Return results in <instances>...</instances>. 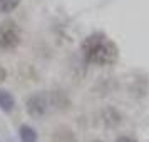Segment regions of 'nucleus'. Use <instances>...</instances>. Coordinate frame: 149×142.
<instances>
[{
    "mask_svg": "<svg viewBox=\"0 0 149 142\" xmlns=\"http://www.w3.org/2000/svg\"><path fill=\"white\" fill-rule=\"evenodd\" d=\"M22 30L14 20H5L0 24V50H14L20 45Z\"/></svg>",
    "mask_w": 149,
    "mask_h": 142,
    "instance_id": "3",
    "label": "nucleus"
},
{
    "mask_svg": "<svg viewBox=\"0 0 149 142\" xmlns=\"http://www.w3.org/2000/svg\"><path fill=\"white\" fill-rule=\"evenodd\" d=\"M81 55L91 65H114L119 60V47L104 32H92L82 40Z\"/></svg>",
    "mask_w": 149,
    "mask_h": 142,
    "instance_id": "1",
    "label": "nucleus"
},
{
    "mask_svg": "<svg viewBox=\"0 0 149 142\" xmlns=\"http://www.w3.org/2000/svg\"><path fill=\"white\" fill-rule=\"evenodd\" d=\"M3 80H7V69L0 64V82H3Z\"/></svg>",
    "mask_w": 149,
    "mask_h": 142,
    "instance_id": "9",
    "label": "nucleus"
},
{
    "mask_svg": "<svg viewBox=\"0 0 149 142\" xmlns=\"http://www.w3.org/2000/svg\"><path fill=\"white\" fill-rule=\"evenodd\" d=\"M50 109H54L52 95H50V92H45V90H39V92L30 94L25 100V110L32 119L45 117Z\"/></svg>",
    "mask_w": 149,
    "mask_h": 142,
    "instance_id": "2",
    "label": "nucleus"
},
{
    "mask_svg": "<svg viewBox=\"0 0 149 142\" xmlns=\"http://www.w3.org/2000/svg\"><path fill=\"white\" fill-rule=\"evenodd\" d=\"M15 109V97L7 89H0V110H3L5 114H10Z\"/></svg>",
    "mask_w": 149,
    "mask_h": 142,
    "instance_id": "5",
    "label": "nucleus"
},
{
    "mask_svg": "<svg viewBox=\"0 0 149 142\" xmlns=\"http://www.w3.org/2000/svg\"><path fill=\"white\" fill-rule=\"evenodd\" d=\"M122 115L121 112L114 107H107L102 110V122L107 125V127H116L117 124H121Z\"/></svg>",
    "mask_w": 149,
    "mask_h": 142,
    "instance_id": "4",
    "label": "nucleus"
},
{
    "mask_svg": "<svg viewBox=\"0 0 149 142\" xmlns=\"http://www.w3.org/2000/svg\"><path fill=\"white\" fill-rule=\"evenodd\" d=\"M19 139H20V142H37L39 141V134L32 125L22 124L19 127Z\"/></svg>",
    "mask_w": 149,
    "mask_h": 142,
    "instance_id": "6",
    "label": "nucleus"
},
{
    "mask_svg": "<svg viewBox=\"0 0 149 142\" xmlns=\"http://www.w3.org/2000/svg\"><path fill=\"white\" fill-rule=\"evenodd\" d=\"M116 142H137V139L132 137V135H129V134H122L116 139Z\"/></svg>",
    "mask_w": 149,
    "mask_h": 142,
    "instance_id": "8",
    "label": "nucleus"
},
{
    "mask_svg": "<svg viewBox=\"0 0 149 142\" xmlns=\"http://www.w3.org/2000/svg\"><path fill=\"white\" fill-rule=\"evenodd\" d=\"M20 5V0H0V14H12Z\"/></svg>",
    "mask_w": 149,
    "mask_h": 142,
    "instance_id": "7",
    "label": "nucleus"
},
{
    "mask_svg": "<svg viewBox=\"0 0 149 142\" xmlns=\"http://www.w3.org/2000/svg\"><path fill=\"white\" fill-rule=\"evenodd\" d=\"M94 142H102V141H94Z\"/></svg>",
    "mask_w": 149,
    "mask_h": 142,
    "instance_id": "10",
    "label": "nucleus"
}]
</instances>
